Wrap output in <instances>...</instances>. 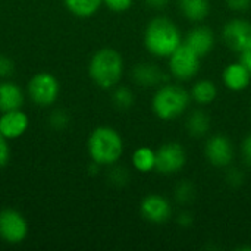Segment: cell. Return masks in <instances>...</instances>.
<instances>
[{
	"label": "cell",
	"mask_w": 251,
	"mask_h": 251,
	"mask_svg": "<svg viewBox=\"0 0 251 251\" xmlns=\"http://www.w3.org/2000/svg\"><path fill=\"white\" fill-rule=\"evenodd\" d=\"M193 221H194V218H193V213H190V212H182V213H179V215H178V219H176V222H178L182 228H188V226L193 224Z\"/></svg>",
	"instance_id": "32"
},
{
	"label": "cell",
	"mask_w": 251,
	"mask_h": 251,
	"mask_svg": "<svg viewBox=\"0 0 251 251\" xmlns=\"http://www.w3.org/2000/svg\"><path fill=\"white\" fill-rule=\"evenodd\" d=\"M132 165L140 172H150L156 166V151L150 147H140L132 156Z\"/></svg>",
	"instance_id": "21"
},
{
	"label": "cell",
	"mask_w": 251,
	"mask_h": 251,
	"mask_svg": "<svg viewBox=\"0 0 251 251\" xmlns=\"http://www.w3.org/2000/svg\"><path fill=\"white\" fill-rule=\"evenodd\" d=\"M187 162L185 149L175 141L162 144L156 151V166L154 169L163 175H172L179 172Z\"/></svg>",
	"instance_id": "7"
},
{
	"label": "cell",
	"mask_w": 251,
	"mask_h": 251,
	"mask_svg": "<svg viewBox=\"0 0 251 251\" xmlns=\"http://www.w3.org/2000/svg\"><path fill=\"white\" fill-rule=\"evenodd\" d=\"M103 3L113 12H125L132 6V0H103Z\"/></svg>",
	"instance_id": "28"
},
{
	"label": "cell",
	"mask_w": 251,
	"mask_h": 251,
	"mask_svg": "<svg viewBox=\"0 0 251 251\" xmlns=\"http://www.w3.org/2000/svg\"><path fill=\"white\" fill-rule=\"evenodd\" d=\"M7 141L9 140L0 132V168L6 166L10 159V147Z\"/></svg>",
	"instance_id": "27"
},
{
	"label": "cell",
	"mask_w": 251,
	"mask_h": 251,
	"mask_svg": "<svg viewBox=\"0 0 251 251\" xmlns=\"http://www.w3.org/2000/svg\"><path fill=\"white\" fill-rule=\"evenodd\" d=\"M112 101L118 110H129L132 107V104L135 103V96L131 88L121 85V87L115 88V91L112 94Z\"/></svg>",
	"instance_id": "22"
},
{
	"label": "cell",
	"mask_w": 251,
	"mask_h": 251,
	"mask_svg": "<svg viewBox=\"0 0 251 251\" xmlns=\"http://www.w3.org/2000/svg\"><path fill=\"white\" fill-rule=\"evenodd\" d=\"M131 75L137 85L147 87V88L160 87L168 79L166 74L159 66H156L153 63H144V62L135 65Z\"/></svg>",
	"instance_id": "13"
},
{
	"label": "cell",
	"mask_w": 251,
	"mask_h": 251,
	"mask_svg": "<svg viewBox=\"0 0 251 251\" xmlns=\"http://www.w3.org/2000/svg\"><path fill=\"white\" fill-rule=\"evenodd\" d=\"M226 182L231 187H240L244 182V174L238 168H229L226 171Z\"/></svg>",
	"instance_id": "25"
},
{
	"label": "cell",
	"mask_w": 251,
	"mask_h": 251,
	"mask_svg": "<svg viewBox=\"0 0 251 251\" xmlns=\"http://www.w3.org/2000/svg\"><path fill=\"white\" fill-rule=\"evenodd\" d=\"M191 101V94L181 85L163 84L157 88L151 100L154 115L163 121H172L185 113Z\"/></svg>",
	"instance_id": "4"
},
{
	"label": "cell",
	"mask_w": 251,
	"mask_h": 251,
	"mask_svg": "<svg viewBox=\"0 0 251 251\" xmlns=\"http://www.w3.org/2000/svg\"><path fill=\"white\" fill-rule=\"evenodd\" d=\"M222 78H224V84L229 90L243 91L250 84L251 72L241 62H237V63H231L229 66L225 68Z\"/></svg>",
	"instance_id": "15"
},
{
	"label": "cell",
	"mask_w": 251,
	"mask_h": 251,
	"mask_svg": "<svg viewBox=\"0 0 251 251\" xmlns=\"http://www.w3.org/2000/svg\"><path fill=\"white\" fill-rule=\"evenodd\" d=\"M68 122H69V118H68V115H66L63 110H56V112H53V115L50 116V124H51V126L56 128V129L65 128V126L68 125Z\"/></svg>",
	"instance_id": "26"
},
{
	"label": "cell",
	"mask_w": 251,
	"mask_h": 251,
	"mask_svg": "<svg viewBox=\"0 0 251 251\" xmlns=\"http://www.w3.org/2000/svg\"><path fill=\"white\" fill-rule=\"evenodd\" d=\"M178 3L184 16L193 22H200L206 19L210 12L209 0H179Z\"/></svg>",
	"instance_id": "18"
},
{
	"label": "cell",
	"mask_w": 251,
	"mask_h": 251,
	"mask_svg": "<svg viewBox=\"0 0 251 251\" xmlns=\"http://www.w3.org/2000/svg\"><path fill=\"white\" fill-rule=\"evenodd\" d=\"M184 43L200 57H204L213 50L215 35L207 26H197L187 34Z\"/></svg>",
	"instance_id": "14"
},
{
	"label": "cell",
	"mask_w": 251,
	"mask_h": 251,
	"mask_svg": "<svg viewBox=\"0 0 251 251\" xmlns=\"http://www.w3.org/2000/svg\"><path fill=\"white\" fill-rule=\"evenodd\" d=\"M28 235V224L25 218L13 210L4 209L0 212V238L9 244H19Z\"/></svg>",
	"instance_id": "8"
},
{
	"label": "cell",
	"mask_w": 251,
	"mask_h": 251,
	"mask_svg": "<svg viewBox=\"0 0 251 251\" xmlns=\"http://www.w3.org/2000/svg\"><path fill=\"white\" fill-rule=\"evenodd\" d=\"M240 62L251 72V46L240 53Z\"/></svg>",
	"instance_id": "34"
},
{
	"label": "cell",
	"mask_w": 251,
	"mask_h": 251,
	"mask_svg": "<svg viewBox=\"0 0 251 251\" xmlns=\"http://www.w3.org/2000/svg\"><path fill=\"white\" fill-rule=\"evenodd\" d=\"M28 116L21 109L3 112L0 116V132L7 140H16L22 137L28 129Z\"/></svg>",
	"instance_id": "12"
},
{
	"label": "cell",
	"mask_w": 251,
	"mask_h": 251,
	"mask_svg": "<svg viewBox=\"0 0 251 251\" xmlns=\"http://www.w3.org/2000/svg\"><path fill=\"white\" fill-rule=\"evenodd\" d=\"M204 154L215 168H228L234 160V146L228 137L216 134L207 140Z\"/></svg>",
	"instance_id": "10"
},
{
	"label": "cell",
	"mask_w": 251,
	"mask_h": 251,
	"mask_svg": "<svg viewBox=\"0 0 251 251\" xmlns=\"http://www.w3.org/2000/svg\"><path fill=\"white\" fill-rule=\"evenodd\" d=\"M174 196H175V200H176L179 204L187 206V204L193 203V200H194V197H196V187H194L193 182H190L188 179H184V181H181V182L175 187Z\"/></svg>",
	"instance_id": "23"
},
{
	"label": "cell",
	"mask_w": 251,
	"mask_h": 251,
	"mask_svg": "<svg viewBox=\"0 0 251 251\" xmlns=\"http://www.w3.org/2000/svg\"><path fill=\"white\" fill-rule=\"evenodd\" d=\"M109 179L112 184L118 185V187H124L128 184L129 181V172L126 171V168H113L109 174Z\"/></svg>",
	"instance_id": "24"
},
{
	"label": "cell",
	"mask_w": 251,
	"mask_h": 251,
	"mask_svg": "<svg viewBox=\"0 0 251 251\" xmlns=\"http://www.w3.org/2000/svg\"><path fill=\"white\" fill-rule=\"evenodd\" d=\"M88 154L91 160L99 166H112L115 165L124 151V143L118 131L110 126L96 128L87 143Z\"/></svg>",
	"instance_id": "2"
},
{
	"label": "cell",
	"mask_w": 251,
	"mask_h": 251,
	"mask_svg": "<svg viewBox=\"0 0 251 251\" xmlns=\"http://www.w3.org/2000/svg\"><path fill=\"white\" fill-rule=\"evenodd\" d=\"M187 131L191 137L194 138H201L204 135H207V132L210 131V118L204 110H193L185 122Z\"/></svg>",
	"instance_id": "17"
},
{
	"label": "cell",
	"mask_w": 251,
	"mask_h": 251,
	"mask_svg": "<svg viewBox=\"0 0 251 251\" xmlns=\"http://www.w3.org/2000/svg\"><path fill=\"white\" fill-rule=\"evenodd\" d=\"M226 4L235 12H246L247 9H250L251 0H226Z\"/></svg>",
	"instance_id": "30"
},
{
	"label": "cell",
	"mask_w": 251,
	"mask_h": 251,
	"mask_svg": "<svg viewBox=\"0 0 251 251\" xmlns=\"http://www.w3.org/2000/svg\"><path fill=\"white\" fill-rule=\"evenodd\" d=\"M63 1L66 9L78 18L93 16L103 4V0H63Z\"/></svg>",
	"instance_id": "20"
},
{
	"label": "cell",
	"mask_w": 251,
	"mask_h": 251,
	"mask_svg": "<svg viewBox=\"0 0 251 251\" xmlns=\"http://www.w3.org/2000/svg\"><path fill=\"white\" fill-rule=\"evenodd\" d=\"M146 4L153 10H162L168 6L169 0H144Z\"/></svg>",
	"instance_id": "33"
},
{
	"label": "cell",
	"mask_w": 251,
	"mask_h": 251,
	"mask_svg": "<svg viewBox=\"0 0 251 251\" xmlns=\"http://www.w3.org/2000/svg\"><path fill=\"white\" fill-rule=\"evenodd\" d=\"M141 216L151 224H163L172 215V207L169 201L159 194H149L143 199L140 204Z\"/></svg>",
	"instance_id": "11"
},
{
	"label": "cell",
	"mask_w": 251,
	"mask_h": 251,
	"mask_svg": "<svg viewBox=\"0 0 251 251\" xmlns=\"http://www.w3.org/2000/svg\"><path fill=\"white\" fill-rule=\"evenodd\" d=\"M216 96H218V88L215 82L209 79H201L193 85L191 99L199 104H210L212 101H215Z\"/></svg>",
	"instance_id": "19"
},
{
	"label": "cell",
	"mask_w": 251,
	"mask_h": 251,
	"mask_svg": "<svg viewBox=\"0 0 251 251\" xmlns=\"http://www.w3.org/2000/svg\"><path fill=\"white\" fill-rule=\"evenodd\" d=\"M24 104V93L21 87L12 81L0 82V112L18 110Z\"/></svg>",
	"instance_id": "16"
},
{
	"label": "cell",
	"mask_w": 251,
	"mask_h": 251,
	"mask_svg": "<svg viewBox=\"0 0 251 251\" xmlns=\"http://www.w3.org/2000/svg\"><path fill=\"white\" fill-rule=\"evenodd\" d=\"M222 38L225 44L237 51L241 53L251 46V22L246 19H231L224 25Z\"/></svg>",
	"instance_id": "9"
},
{
	"label": "cell",
	"mask_w": 251,
	"mask_h": 251,
	"mask_svg": "<svg viewBox=\"0 0 251 251\" xmlns=\"http://www.w3.org/2000/svg\"><path fill=\"white\" fill-rule=\"evenodd\" d=\"M60 93L59 81L54 75L49 72H40L31 78L28 82V94L29 99L38 106H50L53 104Z\"/></svg>",
	"instance_id": "5"
},
{
	"label": "cell",
	"mask_w": 251,
	"mask_h": 251,
	"mask_svg": "<svg viewBox=\"0 0 251 251\" xmlns=\"http://www.w3.org/2000/svg\"><path fill=\"white\" fill-rule=\"evenodd\" d=\"M88 74L93 82L100 88L109 90L116 87L124 74L122 56L115 49H100L90 60Z\"/></svg>",
	"instance_id": "3"
},
{
	"label": "cell",
	"mask_w": 251,
	"mask_h": 251,
	"mask_svg": "<svg viewBox=\"0 0 251 251\" xmlns=\"http://www.w3.org/2000/svg\"><path fill=\"white\" fill-rule=\"evenodd\" d=\"M200 59L201 57L182 41V44L169 56L171 74L176 79L188 81L197 75L200 69Z\"/></svg>",
	"instance_id": "6"
},
{
	"label": "cell",
	"mask_w": 251,
	"mask_h": 251,
	"mask_svg": "<svg viewBox=\"0 0 251 251\" xmlns=\"http://www.w3.org/2000/svg\"><path fill=\"white\" fill-rule=\"evenodd\" d=\"M241 151H243L244 162H246L249 166H251V134H249V135L246 137V140L243 141Z\"/></svg>",
	"instance_id": "31"
},
{
	"label": "cell",
	"mask_w": 251,
	"mask_h": 251,
	"mask_svg": "<svg viewBox=\"0 0 251 251\" xmlns=\"http://www.w3.org/2000/svg\"><path fill=\"white\" fill-rule=\"evenodd\" d=\"M182 44L181 32L169 18L157 16L144 31V46L156 57H169Z\"/></svg>",
	"instance_id": "1"
},
{
	"label": "cell",
	"mask_w": 251,
	"mask_h": 251,
	"mask_svg": "<svg viewBox=\"0 0 251 251\" xmlns=\"http://www.w3.org/2000/svg\"><path fill=\"white\" fill-rule=\"evenodd\" d=\"M12 74H13V62L6 56H0V78H7Z\"/></svg>",
	"instance_id": "29"
}]
</instances>
